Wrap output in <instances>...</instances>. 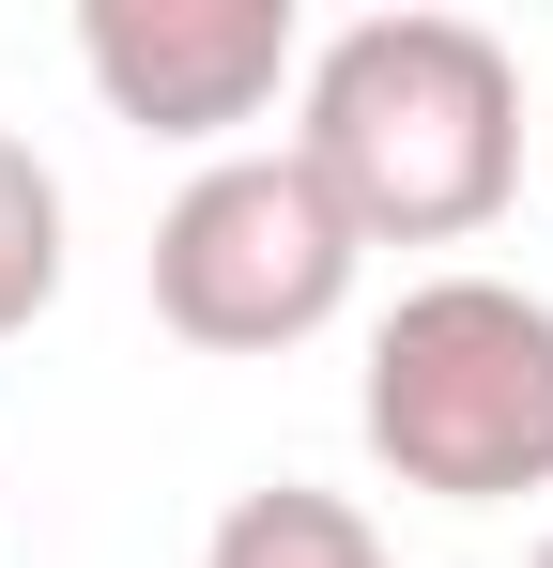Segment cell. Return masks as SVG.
Instances as JSON below:
<instances>
[{"label":"cell","instance_id":"cell-1","mask_svg":"<svg viewBox=\"0 0 553 568\" xmlns=\"http://www.w3.org/2000/svg\"><path fill=\"white\" fill-rule=\"evenodd\" d=\"M292 154L354 215V246H461L523 185V62L476 16H354L292 78Z\"/></svg>","mask_w":553,"mask_h":568},{"label":"cell","instance_id":"cell-2","mask_svg":"<svg viewBox=\"0 0 553 568\" xmlns=\"http://www.w3.org/2000/svg\"><path fill=\"white\" fill-rule=\"evenodd\" d=\"M369 462L431 507H507L553 491V307L523 277H415L369 323L354 384Z\"/></svg>","mask_w":553,"mask_h":568},{"label":"cell","instance_id":"cell-3","mask_svg":"<svg viewBox=\"0 0 553 568\" xmlns=\"http://www.w3.org/2000/svg\"><path fill=\"white\" fill-rule=\"evenodd\" d=\"M354 215L308 185V154H215L154 215V323L184 354H292L354 307Z\"/></svg>","mask_w":553,"mask_h":568},{"label":"cell","instance_id":"cell-4","mask_svg":"<svg viewBox=\"0 0 553 568\" xmlns=\"http://www.w3.org/2000/svg\"><path fill=\"white\" fill-rule=\"evenodd\" d=\"M78 62H92V93H108V123L200 139V170H215V154L308 78V16H292V0H92Z\"/></svg>","mask_w":553,"mask_h":568},{"label":"cell","instance_id":"cell-5","mask_svg":"<svg viewBox=\"0 0 553 568\" xmlns=\"http://www.w3.org/2000/svg\"><path fill=\"white\" fill-rule=\"evenodd\" d=\"M200 568H400V554L369 538V507H354V491H308V476H276V491H231V507H215Z\"/></svg>","mask_w":553,"mask_h":568},{"label":"cell","instance_id":"cell-6","mask_svg":"<svg viewBox=\"0 0 553 568\" xmlns=\"http://www.w3.org/2000/svg\"><path fill=\"white\" fill-rule=\"evenodd\" d=\"M62 307V170L0 123V338H31Z\"/></svg>","mask_w":553,"mask_h":568},{"label":"cell","instance_id":"cell-7","mask_svg":"<svg viewBox=\"0 0 553 568\" xmlns=\"http://www.w3.org/2000/svg\"><path fill=\"white\" fill-rule=\"evenodd\" d=\"M523 568H553V538H539V554H523Z\"/></svg>","mask_w":553,"mask_h":568}]
</instances>
